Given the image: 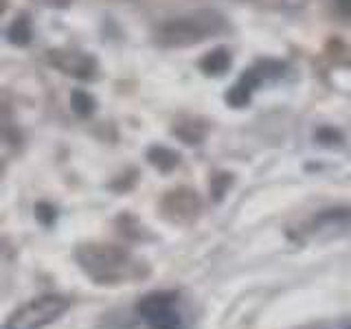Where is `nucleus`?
Instances as JSON below:
<instances>
[{
    "label": "nucleus",
    "instance_id": "obj_1",
    "mask_svg": "<svg viewBox=\"0 0 351 329\" xmlns=\"http://www.w3.org/2000/svg\"><path fill=\"white\" fill-rule=\"evenodd\" d=\"M75 259L80 268L90 277L97 285H117L132 283L147 272H141L138 261L123 248L106 246V244H84L75 250Z\"/></svg>",
    "mask_w": 351,
    "mask_h": 329
},
{
    "label": "nucleus",
    "instance_id": "obj_2",
    "mask_svg": "<svg viewBox=\"0 0 351 329\" xmlns=\"http://www.w3.org/2000/svg\"><path fill=\"white\" fill-rule=\"evenodd\" d=\"M71 301L58 294H44L25 303L7 318L3 329H44L69 310Z\"/></svg>",
    "mask_w": 351,
    "mask_h": 329
},
{
    "label": "nucleus",
    "instance_id": "obj_3",
    "mask_svg": "<svg viewBox=\"0 0 351 329\" xmlns=\"http://www.w3.org/2000/svg\"><path fill=\"white\" fill-rule=\"evenodd\" d=\"M217 29H222V18L215 14L184 16L165 25L160 31V40L167 44H191L208 38Z\"/></svg>",
    "mask_w": 351,
    "mask_h": 329
},
{
    "label": "nucleus",
    "instance_id": "obj_4",
    "mask_svg": "<svg viewBox=\"0 0 351 329\" xmlns=\"http://www.w3.org/2000/svg\"><path fill=\"white\" fill-rule=\"evenodd\" d=\"M176 299H178V294L176 292H152L147 296H143V299L136 303V314L147 321V318L169 310V307L176 303Z\"/></svg>",
    "mask_w": 351,
    "mask_h": 329
},
{
    "label": "nucleus",
    "instance_id": "obj_5",
    "mask_svg": "<svg viewBox=\"0 0 351 329\" xmlns=\"http://www.w3.org/2000/svg\"><path fill=\"white\" fill-rule=\"evenodd\" d=\"M165 211H173L171 219L191 217L197 211V197L191 191H171L165 200Z\"/></svg>",
    "mask_w": 351,
    "mask_h": 329
},
{
    "label": "nucleus",
    "instance_id": "obj_6",
    "mask_svg": "<svg viewBox=\"0 0 351 329\" xmlns=\"http://www.w3.org/2000/svg\"><path fill=\"white\" fill-rule=\"evenodd\" d=\"M147 158H149V162L156 167L158 171H171L176 164H178V154L176 151H171V149H167V147H152L149 149V154H147Z\"/></svg>",
    "mask_w": 351,
    "mask_h": 329
},
{
    "label": "nucleus",
    "instance_id": "obj_7",
    "mask_svg": "<svg viewBox=\"0 0 351 329\" xmlns=\"http://www.w3.org/2000/svg\"><path fill=\"white\" fill-rule=\"evenodd\" d=\"M228 64H230V55L224 49H217L202 60V71L206 75H222L228 69Z\"/></svg>",
    "mask_w": 351,
    "mask_h": 329
},
{
    "label": "nucleus",
    "instance_id": "obj_8",
    "mask_svg": "<svg viewBox=\"0 0 351 329\" xmlns=\"http://www.w3.org/2000/svg\"><path fill=\"white\" fill-rule=\"evenodd\" d=\"M145 323L149 325V329H182V318L178 312H173L171 307L156 316L147 318Z\"/></svg>",
    "mask_w": 351,
    "mask_h": 329
},
{
    "label": "nucleus",
    "instance_id": "obj_9",
    "mask_svg": "<svg viewBox=\"0 0 351 329\" xmlns=\"http://www.w3.org/2000/svg\"><path fill=\"white\" fill-rule=\"evenodd\" d=\"M9 40L14 44H27L31 40V27L25 18H18L9 29Z\"/></svg>",
    "mask_w": 351,
    "mask_h": 329
},
{
    "label": "nucleus",
    "instance_id": "obj_10",
    "mask_svg": "<svg viewBox=\"0 0 351 329\" xmlns=\"http://www.w3.org/2000/svg\"><path fill=\"white\" fill-rule=\"evenodd\" d=\"M73 108H75L77 114H90L93 108H95V101H93V97L88 93L75 90L73 93Z\"/></svg>",
    "mask_w": 351,
    "mask_h": 329
},
{
    "label": "nucleus",
    "instance_id": "obj_11",
    "mask_svg": "<svg viewBox=\"0 0 351 329\" xmlns=\"http://www.w3.org/2000/svg\"><path fill=\"white\" fill-rule=\"evenodd\" d=\"M33 211H36V219H38L42 226H53L55 224V215H58V213H55V206L53 204H49V202H38Z\"/></svg>",
    "mask_w": 351,
    "mask_h": 329
},
{
    "label": "nucleus",
    "instance_id": "obj_12",
    "mask_svg": "<svg viewBox=\"0 0 351 329\" xmlns=\"http://www.w3.org/2000/svg\"><path fill=\"white\" fill-rule=\"evenodd\" d=\"M250 93H252V88H248L244 82H239V84L233 88V90L228 93V97H226V99H228V101L233 103V106H237V108H239V106H246V103H248Z\"/></svg>",
    "mask_w": 351,
    "mask_h": 329
},
{
    "label": "nucleus",
    "instance_id": "obj_13",
    "mask_svg": "<svg viewBox=\"0 0 351 329\" xmlns=\"http://www.w3.org/2000/svg\"><path fill=\"white\" fill-rule=\"evenodd\" d=\"M228 184H230V173H217L211 180V193H213L215 200H222V195L226 193Z\"/></svg>",
    "mask_w": 351,
    "mask_h": 329
},
{
    "label": "nucleus",
    "instance_id": "obj_14",
    "mask_svg": "<svg viewBox=\"0 0 351 329\" xmlns=\"http://www.w3.org/2000/svg\"><path fill=\"white\" fill-rule=\"evenodd\" d=\"M321 222H347L351 219V208H329V211L318 215Z\"/></svg>",
    "mask_w": 351,
    "mask_h": 329
},
{
    "label": "nucleus",
    "instance_id": "obj_15",
    "mask_svg": "<svg viewBox=\"0 0 351 329\" xmlns=\"http://www.w3.org/2000/svg\"><path fill=\"white\" fill-rule=\"evenodd\" d=\"M334 138H340V136H338V132H334V130H321V132H318V141H323V143H334Z\"/></svg>",
    "mask_w": 351,
    "mask_h": 329
},
{
    "label": "nucleus",
    "instance_id": "obj_16",
    "mask_svg": "<svg viewBox=\"0 0 351 329\" xmlns=\"http://www.w3.org/2000/svg\"><path fill=\"white\" fill-rule=\"evenodd\" d=\"M338 5H340V9H343L347 16H351V0H338Z\"/></svg>",
    "mask_w": 351,
    "mask_h": 329
},
{
    "label": "nucleus",
    "instance_id": "obj_17",
    "mask_svg": "<svg viewBox=\"0 0 351 329\" xmlns=\"http://www.w3.org/2000/svg\"><path fill=\"white\" fill-rule=\"evenodd\" d=\"M349 329H351V327H349Z\"/></svg>",
    "mask_w": 351,
    "mask_h": 329
}]
</instances>
